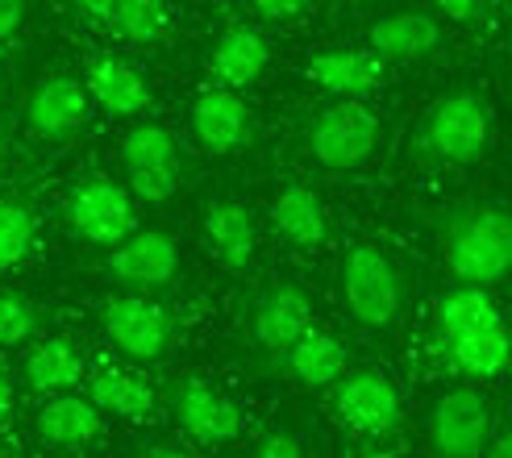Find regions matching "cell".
Segmentation results:
<instances>
[{"instance_id": "6da1fadb", "label": "cell", "mask_w": 512, "mask_h": 458, "mask_svg": "<svg viewBox=\"0 0 512 458\" xmlns=\"http://www.w3.org/2000/svg\"><path fill=\"white\" fill-rule=\"evenodd\" d=\"M512 263V221L496 205L467 209L450 225L446 238V267L458 279V288H483L508 275Z\"/></svg>"}, {"instance_id": "7a4b0ae2", "label": "cell", "mask_w": 512, "mask_h": 458, "mask_svg": "<svg viewBox=\"0 0 512 458\" xmlns=\"http://www.w3.org/2000/svg\"><path fill=\"white\" fill-rule=\"evenodd\" d=\"M492 138V109L479 92H450L425 113L421 125V155L433 163L467 167L479 163Z\"/></svg>"}, {"instance_id": "3957f363", "label": "cell", "mask_w": 512, "mask_h": 458, "mask_svg": "<svg viewBox=\"0 0 512 458\" xmlns=\"http://www.w3.org/2000/svg\"><path fill=\"white\" fill-rule=\"evenodd\" d=\"M342 300L358 325L388 329L400 317L404 288L396 263L371 242H354L342 254Z\"/></svg>"}, {"instance_id": "277c9868", "label": "cell", "mask_w": 512, "mask_h": 458, "mask_svg": "<svg viewBox=\"0 0 512 458\" xmlns=\"http://www.w3.org/2000/svg\"><path fill=\"white\" fill-rule=\"evenodd\" d=\"M379 138H383L379 117L363 100H334V105L321 109L309 121L304 150H309V159L325 171H350L375 155Z\"/></svg>"}, {"instance_id": "5b68a950", "label": "cell", "mask_w": 512, "mask_h": 458, "mask_svg": "<svg viewBox=\"0 0 512 458\" xmlns=\"http://www.w3.org/2000/svg\"><path fill=\"white\" fill-rule=\"evenodd\" d=\"M492 400L479 388H450L433 400L429 442L438 458H479L492 442Z\"/></svg>"}, {"instance_id": "8992f818", "label": "cell", "mask_w": 512, "mask_h": 458, "mask_svg": "<svg viewBox=\"0 0 512 458\" xmlns=\"http://www.w3.org/2000/svg\"><path fill=\"white\" fill-rule=\"evenodd\" d=\"M121 159H125V175H130L134 196H142L146 205H163L179 188V146L171 138V130L155 121L134 125L121 142Z\"/></svg>"}, {"instance_id": "52a82bcc", "label": "cell", "mask_w": 512, "mask_h": 458, "mask_svg": "<svg viewBox=\"0 0 512 458\" xmlns=\"http://www.w3.org/2000/svg\"><path fill=\"white\" fill-rule=\"evenodd\" d=\"M100 321H105L109 338L130 354V359L155 363L171 350L175 342V321L163 304H155L150 296H109L100 304Z\"/></svg>"}, {"instance_id": "ba28073f", "label": "cell", "mask_w": 512, "mask_h": 458, "mask_svg": "<svg viewBox=\"0 0 512 458\" xmlns=\"http://www.w3.org/2000/svg\"><path fill=\"white\" fill-rule=\"evenodd\" d=\"M67 221L84 242L121 246L134 234V200L121 184L92 175L67 196Z\"/></svg>"}, {"instance_id": "9c48e42d", "label": "cell", "mask_w": 512, "mask_h": 458, "mask_svg": "<svg viewBox=\"0 0 512 458\" xmlns=\"http://www.w3.org/2000/svg\"><path fill=\"white\" fill-rule=\"evenodd\" d=\"M334 413L354 434L388 438L400 429V392L383 371H350L334 388Z\"/></svg>"}, {"instance_id": "30bf717a", "label": "cell", "mask_w": 512, "mask_h": 458, "mask_svg": "<svg viewBox=\"0 0 512 458\" xmlns=\"http://www.w3.org/2000/svg\"><path fill=\"white\" fill-rule=\"evenodd\" d=\"M175 271H179V246L163 229H138L109 259V275L121 288H130V296H150V292L167 288Z\"/></svg>"}, {"instance_id": "8fae6325", "label": "cell", "mask_w": 512, "mask_h": 458, "mask_svg": "<svg viewBox=\"0 0 512 458\" xmlns=\"http://www.w3.org/2000/svg\"><path fill=\"white\" fill-rule=\"evenodd\" d=\"M254 342L267 354H288L313 329V300L296 284H271L254 300Z\"/></svg>"}, {"instance_id": "7c38bea8", "label": "cell", "mask_w": 512, "mask_h": 458, "mask_svg": "<svg viewBox=\"0 0 512 458\" xmlns=\"http://www.w3.org/2000/svg\"><path fill=\"white\" fill-rule=\"evenodd\" d=\"M175 417L184 425V434L200 446H225L242 434L234 400L213 384H204V379H184V388L175 392Z\"/></svg>"}, {"instance_id": "4fadbf2b", "label": "cell", "mask_w": 512, "mask_h": 458, "mask_svg": "<svg viewBox=\"0 0 512 458\" xmlns=\"http://www.w3.org/2000/svg\"><path fill=\"white\" fill-rule=\"evenodd\" d=\"M25 121L38 138L63 142L88 121V92L71 75H50V80L34 84L30 100H25Z\"/></svg>"}, {"instance_id": "5bb4252c", "label": "cell", "mask_w": 512, "mask_h": 458, "mask_svg": "<svg viewBox=\"0 0 512 458\" xmlns=\"http://www.w3.org/2000/svg\"><path fill=\"white\" fill-rule=\"evenodd\" d=\"M442 25L433 13H388L367 30V50L379 63H421L438 55Z\"/></svg>"}, {"instance_id": "9a60e30c", "label": "cell", "mask_w": 512, "mask_h": 458, "mask_svg": "<svg viewBox=\"0 0 512 458\" xmlns=\"http://www.w3.org/2000/svg\"><path fill=\"white\" fill-rule=\"evenodd\" d=\"M192 134L209 155H234L250 134V109L234 92L209 88L192 105Z\"/></svg>"}, {"instance_id": "2e32d148", "label": "cell", "mask_w": 512, "mask_h": 458, "mask_svg": "<svg viewBox=\"0 0 512 458\" xmlns=\"http://www.w3.org/2000/svg\"><path fill=\"white\" fill-rule=\"evenodd\" d=\"M200 225H204V242H209L221 267L246 271L254 263L259 229H254V217L246 213V205H238V200H213V205H204Z\"/></svg>"}, {"instance_id": "e0dca14e", "label": "cell", "mask_w": 512, "mask_h": 458, "mask_svg": "<svg viewBox=\"0 0 512 458\" xmlns=\"http://www.w3.org/2000/svg\"><path fill=\"white\" fill-rule=\"evenodd\" d=\"M309 80L338 100H363L383 84V63L371 50H321L309 59Z\"/></svg>"}, {"instance_id": "ac0fdd59", "label": "cell", "mask_w": 512, "mask_h": 458, "mask_svg": "<svg viewBox=\"0 0 512 458\" xmlns=\"http://www.w3.org/2000/svg\"><path fill=\"white\" fill-rule=\"evenodd\" d=\"M500 309L492 292L483 288H454L438 300V313H433V346H450L458 338H475L488 334V329H500Z\"/></svg>"}, {"instance_id": "d6986e66", "label": "cell", "mask_w": 512, "mask_h": 458, "mask_svg": "<svg viewBox=\"0 0 512 458\" xmlns=\"http://www.w3.org/2000/svg\"><path fill=\"white\" fill-rule=\"evenodd\" d=\"M267 59H271V50H267V38L259 30H250V25H229L213 46L209 67L225 84V92H234V88H250L259 80L267 71Z\"/></svg>"}, {"instance_id": "ffe728a7", "label": "cell", "mask_w": 512, "mask_h": 458, "mask_svg": "<svg viewBox=\"0 0 512 458\" xmlns=\"http://www.w3.org/2000/svg\"><path fill=\"white\" fill-rule=\"evenodd\" d=\"M271 225H275V234L296 250H313L329 238V213L321 205V196L304 184H292L275 196Z\"/></svg>"}, {"instance_id": "44dd1931", "label": "cell", "mask_w": 512, "mask_h": 458, "mask_svg": "<svg viewBox=\"0 0 512 458\" xmlns=\"http://www.w3.org/2000/svg\"><path fill=\"white\" fill-rule=\"evenodd\" d=\"M88 92L113 117H134V113H146L150 109L146 80L125 59H117V55H96L88 63Z\"/></svg>"}, {"instance_id": "7402d4cb", "label": "cell", "mask_w": 512, "mask_h": 458, "mask_svg": "<svg viewBox=\"0 0 512 458\" xmlns=\"http://www.w3.org/2000/svg\"><path fill=\"white\" fill-rule=\"evenodd\" d=\"M38 438L55 450H80L100 434V413L84 396H55L46 400V409L34 421Z\"/></svg>"}, {"instance_id": "603a6c76", "label": "cell", "mask_w": 512, "mask_h": 458, "mask_svg": "<svg viewBox=\"0 0 512 458\" xmlns=\"http://www.w3.org/2000/svg\"><path fill=\"white\" fill-rule=\"evenodd\" d=\"M21 379L30 384L34 392H67L84 379V359L75 342L67 338H46L38 342L21 363Z\"/></svg>"}, {"instance_id": "cb8c5ba5", "label": "cell", "mask_w": 512, "mask_h": 458, "mask_svg": "<svg viewBox=\"0 0 512 458\" xmlns=\"http://www.w3.org/2000/svg\"><path fill=\"white\" fill-rule=\"evenodd\" d=\"M288 371L309 388H325V384H338L346 375V350L334 334H321V329H309L288 354Z\"/></svg>"}, {"instance_id": "d4e9b609", "label": "cell", "mask_w": 512, "mask_h": 458, "mask_svg": "<svg viewBox=\"0 0 512 458\" xmlns=\"http://www.w3.org/2000/svg\"><path fill=\"white\" fill-rule=\"evenodd\" d=\"M88 404L96 413H117V417H146L155 409V392H150L138 375L117 371V367H100L88 379Z\"/></svg>"}, {"instance_id": "484cf974", "label": "cell", "mask_w": 512, "mask_h": 458, "mask_svg": "<svg viewBox=\"0 0 512 458\" xmlns=\"http://www.w3.org/2000/svg\"><path fill=\"white\" fill-rule=\"evenodd\" d=\"M442 354L471 379H496L508 367V334L500 325V329H488V334L458 338V342L442 346Z\"/></svg>"}, {"instance_id": "4316f807", "label": "cell", "mask_w": 512, "mask_h": 458, "mask_svg": "<svg viewBox=\"0 0 512 458\" xmlns=\"http://www.w3.org/2000/svg\"><path fill=\"white\" fill-rule=\"evenodd\" d=\"M167 5L159 0H117L113 17H109V30L125 42H155L167 30Z\"/></svg>"}, {"instance_id": "83f0119b", "label": "cell", "mask_w": 512, "mask_h": 458, "mask_svg": "<svg viewBox=\"0 0 512 458\" xmlns=\"http://www.w3.org/2000/svg\"><path fill=\"white\" fill-rule=\"evenodd\" d=\"M34 250V213L5 200L0 205V271H13L17 263H25V254Z\"/></svg>"}, {"instance_id": "f1b7e54d", "label": "cell", "mask_w": 512, "mask_h": 458, "mask_svg": "<svg viewBox=\"0 0 512 458\" xmlns=\"http://www.w3.org/2000/svg\"><path fill=\"white\" fill-rule=\"evenodd\" d=\"M38 329V309L21 292H0V346H21L34 338Z\"/></svg>"}, {"instance_id": "f546056e", "label": "cell", "mask_w": 512, "mask_h": 458, "mask_svg": "<svg viewBox=\"0 0 512 458\" xmlns=\"http://www.w3.org/2000/svg\"><path fill=\"white\" fill-rule=\"evenodd\" d=\"M250 458H304V450H300V442L292 438V434H284V429H275V434H267L259 446H254V454Z\"/></svg>"}, {"instance_id": "4dcf8cb0", "label": "cell", "mask_w": 512, "mask_h": 458, "mask_svg": "<svg viewBox=\"0 0 512 458\" xmlns=\"http://www.w3.org/2000/svg\"><path fill=\"white\" fill-rule=\"evenodd\" d=\"M438 13H442L446 21H458V25H475V21L488 17L492 9H488V5H479V0H442Z\"/></svg>"}, {"instance_id": "1f68e13d", "label": "cell", "mask_w": 512, "mask_h": 458, "mask_svg": "<svg viewBox=\"0 0 512 458\" xmlns=\"http://www.w3.org/2000/svg\"><path fill=\"white\" fill-rule=\"evenodd\" d=\"M254 13L263 21H296V17L309 13V5H304V0H259Z\"/></svg>"}, {"instance_id": "d6a6232c", "label": "cell", "mask_w": 512, "mask_h": 458, "mask_svg": "<svg viewBox=\"0 0 512 458\" xmlns=\"http://www.w3.org/2000/svg\"><path fill=\"white\" fill-rule=\"evenodd\" d=\"M25 21V5L21 0H0V42H9Z\"/></svg>"}, {"instance_id": "836d02e7", "label": "cell", "mask_w": 512, "mask_h": 458, "mask_svg": "<svg viewBox=\"0 0 512 458\" xmlns=\"http://www.w3.org/2000/svg\"><path fill=\"white\" fill-rule=\"evenodd\" d=\"M75 13H80V21H88V25H105V30H109V17H113V0H92V5H80Z\"/></svg>"}, {"instance_id": "e575fe53", "label": "cell", "mask_w": 512, "mask_h": 458, "mask_svg": "<svg viewBox=\"0 0 512 458\" xmlns=\"http://www.w3.org/2000/svg\"><path fill=\"white\" fill-rule=\"evenodd\" d=\"M9 409H13V388H9V375H5V367H0V421L9 417Z\"/></svg>"}, {"instance_id": "d590c367", "label": "cell", "mask_w": 512, "mask_h": 458, "mask_svg": "<svg viewBox=\"0 0 512 458\" xmlns=\"http://www.w3.org/2000/svg\"><path fill=\"white\" fill-rule=\"evenodd\" d=\"M488 458H512V438L508 434H500V438H492L488 442V450H483Z\"/></svg>"}, {"instance_id": "8d00e7d4", "label": "cell", "mask_w": 512, "mask_h": 458, "mask_svg": "<svg viewBox=\"0 0 512 458\" xmlns=\"http://www.w3.org/2000/svg\"><path fill=\"white\" fill-rule=\"evenodd\" d=\"M146 458H192L188 450H155V454H146Z\"/></svg>"}, {"instance_id": "74e56055", "label": "cell", "mask_w": 512, "mask_h": 458, "mask_svg": "<svg viewBox=\"0 0 512 458\" xmlns=\"http://www.w3.org/2000/svg\"><path fill=\"white\" fill-rule=\"evenodd\" d=\"M363 458H396V454H392V450H367Z\"/></svg>"}, {"instance_id": "f35d334b", "label": "cell", "mask_w": 512, "mask_h": 458, "mask_svg": "<svg viewBox=\"0 0 512 458\" xmlns=\"http://www.w3.org/2000/svg\"><path fill=\"white\" fill-rule=\"evenodd\" d=\"M0 458H5V450H0Z\"/></svg>"}]
</instances>
